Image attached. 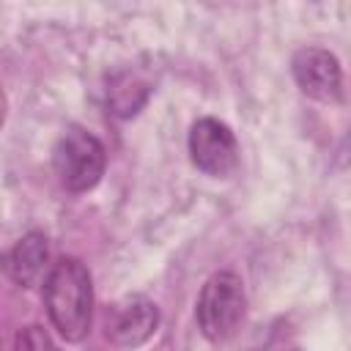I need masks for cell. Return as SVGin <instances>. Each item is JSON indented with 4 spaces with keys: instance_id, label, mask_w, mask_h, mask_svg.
Here are the masks:
<instances>
[{
    "instance_id": "cell-1",
    "label": "cell",
    "mask_w": 351,
    "mask_h": 351,
    "mask_svg": "<svg viewBox=\"0 0 351 351\" xmlns=\"http://www.w3.org/2000/svg\"><path fill=\"white\" fill-rule=\"evenodd\" d=\"M44 307L66 343H80L88 335L93 321V282L80 258L63 255L52 263L44 280Z\"/></svg>"
},
{
    "instance_id": "cell-8",
    "label": "cell",
    "mask_w": 351,
    "mask_h": 351,
    "mask_svg": "<svg viewBox=\"0 0 351 351\" xmlns=\"http://www.w3.org/2000/svg\"><path fill=\"white\" fill-rule=\"evenodd\" d=\"M145 99H148V85H145L143 80L132 77V74L115 77L112 85H110V93H107L110 110H112L115 115H121V118L134 115V112L143 107Z\"/></svg>"
},
{
    "instance_id": "cell-10",
    "label": "cell",
    "mask_w": 351,
    "mask_h": 351,
    "mask_svg": "<svg viewBox=\"0 0 351 351\" xmlns=\"http://www.w3.org/2000/svg\"><path fill=\"white\" fill-rule=\"evenodd\" d=\"M293 351H296V348H293Z\"/></svg>"
},
{
    "instance_id": "cell-9",
    "label": "cell",
    "mask_w": 351,
    "mask_h": 351,
    "mask_svg": "<svg viewBox=\"0 0 351 351\" xmlns=\"http://www.w3.org/2000/svg\"><path fill=\"white\" fill-rule=\"evenodd\" d=\"M14 351H58V346L52 343V337L38 324H30V326H22L16 332Z\"/></svg>"
},
{
    "instance_id": "cell-4",
    "label": "cell",
    "mask_w": 351,
    "mask_h": 351,
    "mask_svg": "<svg viewBox=\"0 0 351 351\" xmlns=\"http://www.w3.org/2000/svg\"><path fill=\"white\" fill-rule=\"evenodd\" d=\"M189 159L206 176H228L239 162L233 132L217 118H200L189 129Z\"/></svg>"
},
{
    "instance_id": "cell-2",
    "label": "cell",
    "mask_w": 351,
    "mask_h": 351,
    "mask_svg": "<svg viewBox=\"0 0 351 351\" xmlns=\"http://www.w3.org/2000/svg\"><path fill=\"white\" fill-rule=\"evenodd\" d=\"M244 304L247 299H244V285L239 274L233 271L211 274L200 288L197 307H195V318L203 337H208L211 343L228 340L244 318Z\"/></svg>"
},
{
    "instance_id": "cell-3",
    "label": "cell",
    "mask_w": 351,
    "mask_h": 351,
    "mask_svg": "<svg viewBox=\"0 0 351 351\" xmlns=\"http://www.w3.org/2000/svg\"><path fill=\"white\" fill-rule=\"evenodd\" d=\"M52 165L69 192H88L104 176L107 151L90 132L69 126L52 148Z\"/></svg>"
},
{
    "instance_id": "cell-5",
    "label": "cell",
    "mask_w": 351,
    "mask_h": 351,
    "mask_svg": "<svg viewBox=\"0 0 351 351\" xmlns=\"http://www.w3.org/2000/svg\"><path fill=\"white\" fill-rule=\"evenodd\" d=\"M293 80L299 90L318 101H335L340 99L343 88V69L340 60L321 47H304L293 55Z\"/></svg>"
},
{
    "instance_id": "cell-6",
    "label": "cell",
    "mask_w": 351,
    "mask_h": 351,
    "mask_svg": "<svg viewBox=\"0 0 351 351\" xmlns=\"http://www.w3.org/2000/svg\"><path fill=\"white\" fill-rule=\"evenodd\" d=\"M159 326V310L145 296H126L118 304L107 310L104 332L110 343L121 348H137L143 346Z\"/></svg>"
},
{
    "instance_id": "cell-7",
    "label": "cell",
    "mask_w": 351,
    "mask_h": 351,
    "mask_svg": "<svg viewBox=\"0 0 351 351\" xmlns=\"http://www.w3.org/2000/svg\"><path fill=\"white\" fill-rule=\"evenodd\" d=\"M5 274L19 285V288H33L41 280H47L49 274V244L47 236L38 230L25 233L8 252L3 261Z\"/></svg>"
}]
</instances>
